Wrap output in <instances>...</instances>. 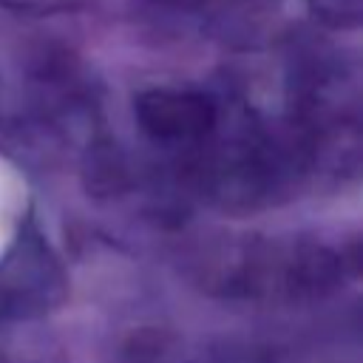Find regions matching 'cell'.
Here are the masks:
<instances>
[{"label": "cell", "instance_id": "obj_1", "mask_svg": "<svg viewBox=\"0 0 363 363\" xmlns=\"http://www.w3.org/2000/svg\"><path fill=\"white\" fill-rule=\"evenodd\" d=\"M142 122L156 136H193L210 128L213 108L201 96L182 94H153L139 105Z\"/></svg>", "mask_w": 363, "mask_h": 363}]
</instances>
